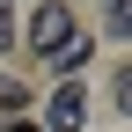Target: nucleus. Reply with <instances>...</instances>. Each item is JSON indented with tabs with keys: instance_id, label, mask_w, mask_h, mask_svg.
Returning <instances> with one entry per match:
<instances>
[{
	"instance_id": "3",
	"label": "nucleus",
	"mask_w": 132,
	"mask_h": 132,
	"mask_svg": "<svg viewBox=\"0 0 132 132\" xmlns=\"http://www.w3.org/2000/svg\"><path fill=\"white\" fill-rule=\"evenodd\" d=\"M88 59H95V37H81V29H73V37H66V44H59L44 66H52L59 81H81V66H88Z\"/></svg>"
},
{
	"instance_id": "1",
	"label": "nucleus",
	"mask_w": 132,
	"mask_h": 132,
	"mask_svg": "<svg viewBox=\"0 0 132 132\" xmlns=\"http://www.w3.org/2000/svg\"><path fill=\"white\" fill-rule=\"evenodd\" d=\"M66 37H73V7H59V0H37V15H29V44L52 59Z\"/></svg>"
},
{
	"instance_id": "4",
	"label": "nucleus",
	"mask_w": 132,
	"mask_h": 132,
	"mask_svg": "<svg viewBox=\"0 0 132 132\" xmlns=\"http://www.w3.org/2000/svg\"><path fill=\"white\" fill-rule=\"evenodd\" d=\"M125 7H132V0H103V29H110V37H125V22H132Z\"/></svg>"
},
{
	"instance_id": "5",
	"label": "nucleus",
	"mask_w": 132,
	"mask_h": 132,
	"mask_svg": "<svg viewBox=\"0 0 132 132\" xmlns=\"http://www.w3.org/2000/svg\"><path fill=\"white\" fill-rule=\"evenodd\" d=\"M7 37H15V22H7V0H0V52H7Z\"/></svg>"
},
{
	"instance_id": "2",
	"label": "nucleus",
	"mask_w": 132,
	"mask_h": 132,
	"mask_svg": "<svg viewBox=\"0 0 132 132\" xmlns=\"http://www.w3.org/2000/svg\"><path fill=\"white\" fill-rule=\"evenodd\" d=\"M81 118H88V88L81 81H59L52 103H44V132H81Z\"/></svg>"
}]
</instances>
